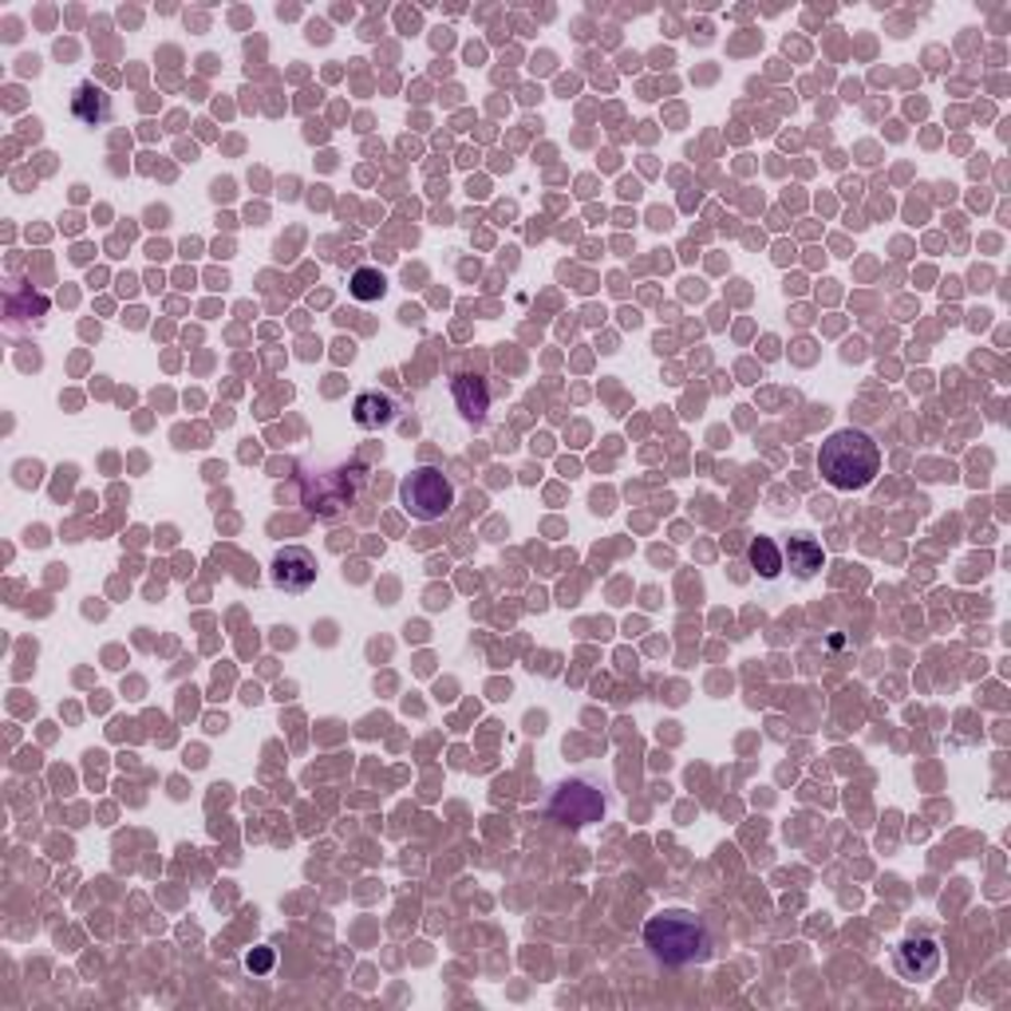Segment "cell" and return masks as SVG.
Masks as SVG:
<instances>
[{
  "label": "cell",
  "instance_id": "cell-2",
  "mask_svg": "<svg viewBox=\"0 0 1011 1011\" xmlns=\"http://www.w3.org/2000/svg\"><path fill=\"white\" fill-rule=\"evenodd\" d=\"M644 948L668 968L703 965L711 956V936L696 913L668 908L660 917H648V925H644Z\"/></svg>",
  "mask_w": 1011,
  "mask_h": 1011
},
{
  "label": "cell",
  "instance_id": "cell-11",
  "mask_svg": "<svg viewBox=\"0 0 1011 1011\" xmlns=\"http://www.w3.org/2000/svg\"><path fill=\"white\" fill-rule=\"evenodd\" d=\"M748 561L751 569H759V573L766 577V581H775L778 573H783V553H778V546L771 538H755L748 546Z\"/></svg>",
  "mask_w": 1011,
  "mask_h": 1011
},
{
  "label": "cell",
  "instance_id": "cell-8",
  "mask_svg": "<svg viewBox=\"0 0 1011 1011\" xmlns=\"http://www.w3.org/2000/svg\"><path fill=\"white\" fill-rule=\"evenodd\" d=\"M72 115H76V123H84V127H104L107 119H111V95L95 84H79L76 92H72Z\"/></svg>",
  "mask_w": 1011,
  "mask_h": 1011
},
{
  "label": "cell",
  "instance_id": "cell-4",
  "mask_svg": "<svg viewBox=\"0 0 1011 1011\" xmlns=\"http://www.w3.org/2000/svg\"><path fill=\"white\" fill-rule=\"evenodd\" d=\"M399 502L416 521H439L454 506V483L439 466H419L399 483Z\"/></svg>",
  "mask_w": 1011,
  "mask_h": 1011
},
{
  "label": "cell",
  "instance_id": "cell-7",
  "mask_svg": "<svg viewBox=\"0 0 1011 1011\" xmlns=\"http://www.w3.org/2000/svg\"><path fill=\"white\" fill-rule=\"evenodd\" d=\"M399 416V404L388 396V391H359L356 404H352V419H356V427H364V431H384V427H391Z\"/></svg>",
  "mask_w": 1011,
  "mask_h": 1011
},
{
  "label": "cell",
  "instance_id": "cell-9",
  "mask_svg": "<svg viewBox=\"0 0 1011 1011\" xmlns=\"http://www.w3.org/2000/svg\"><path fill=\"white\" fill-rule=\"evenodd\" d=\"M822 561H826V553H822V546L810 538V534H794L790 541H786V561L783 566H790V573L794 577H814L818 569H822Z\"/></svg>",
  "mask_w": 1011,
  "mask_h": 1011
},
{
  "label": "cell",
  "instance_id": "cell-13",
  "mask_svg": "<svg viewBox=\"0 0 1011 1011\" xmlns=\"http://www.w3.org/2000/svg\"><path fill=\"white\" fill-rule=\"evenodd\" d=\"M269 965H273V953H257V956H249V968H254V972H265Z\"/></svg>",
  "mask_w": 1011,
  "mask_h": 1011
},
{
  "label": "cell",
  "instance_id": "cell-10",
  "mask_svg": "<svg viewBox=\"0 0 1011 1011\" xmlns=\"http://www.w3.org/2000/svg\"><path fill=\"white\" fill-rule=\"evenodd\" d=\"M454 404L463 411V419L471 423H483L486 411H491V391L478 376H459L454 379Z\"/></svg>",
  "mask_w": 1011,
  "mask_h": 1011
},
{
  "label": "cell",
  "instance_id": "cell-6",
  "mask_svg": "<svg viewBox=\"0 0 1011 1011\" xmlns=\"http://www.w3.org/2000/svg\"><path fill=\"white\" fill-rule=\"evenodd\" d=\"M897 976L901 980H913V983H925L936 976V968H940V945H936L933 936H908L905 945L897 948Z\"/></svg>",
  "mask_w": 1011,
  "mask_h": 1011
},
{
  "label": "cell",
  "instance_id": "cell-12",
  "mask_svg": "<svg viewBox=\"0 0 1011 1011\" xmlns=\"http://www.w3.org/2000/svg\"><path fill=\"white\" fill-rule=\"evenodd\" d=\"M352 297L356 301H364V304H372V301H379V297L388 293V277L379 273V269H372V265H364V269H356L352 273Z\"/></svg>",
  "mask_w": 1011,
  "mask_h": 1011
},
{
  "label": "cell",
  "instance_id": "cell-1",
  "mask_svg": "<svg viewBox=\"0 0 1011 1011\" xmlns=\"http://www.w3.org/2000/svg\"><path fill=\"white\" fill-rule=\"evenodd\" d=\"M818 471H822V478L833 491H865L881 471V451L865 431L841 427L822 443Z\"/></svg>",
  "mask_w": 1011,
  "mask_h": 1011
},
{
  "label": "cell",
  "instance_id": "cell-5",
  "mask_svg": "<svg viewBox=\"0 0 1011 1011\" xmlns=\"http://www.w3.org/2000/svg\"><path fill=\"white\" fill-rule=\"evenodd\" d=\"M269 577H273V585L281 589V593H304V589H312V581H316V558H312L304 546H284L273 558Z\"/></svg>",
  "mask_w": 1011,
  "mask_h": 1011
},
{
  "label": "cell",
  "instance_id": "cell-3",
  "mask_svg": "<svg viewBox=\"0 0 1011 1011\" xmlns=\"http://www.w3.org/2000/svg\"><path fill=\"white\" fill-rule=\"evenodd\" d=\"M364 466H316V471L304 474L301 486V502L312 518L321 521H336L352 510L364 494Z\"/></svg>",
  "mask_w": 1011,
  "mask_h": 1011
}]
</instances>
